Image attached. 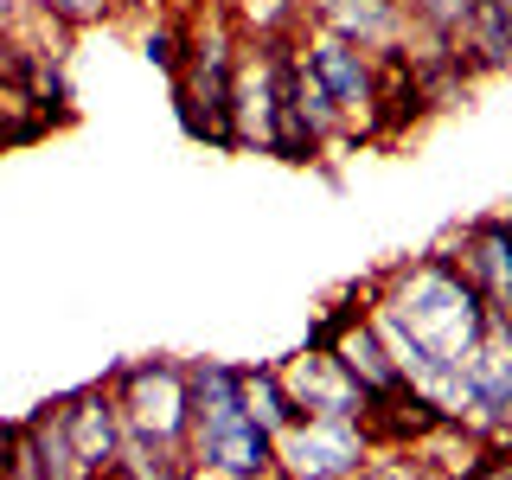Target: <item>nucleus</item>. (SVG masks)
<instances>
[{
	"label": "nucleus",
	"mask_w": 512,
	"mask_h": 480,
	"mask_svg": "<svg viewBox=\"0 0 512 480\" xmlns=\"http://www.w3.org/2000/svg\"><path fill=\"white\" fill-rule=\"evenodd\" d=\"M365 314H372L384 352H391L397 378L429 404V391L461 372V359L474 352L480 327H487V301L474 295V282L448 263L442 250L384 263L359 282Z\"/></svg>",
	"instance_id": "1"
},
{
	"label": "nucleus",
	"mask_w": 512,
	"mask_h": 480,
	"mask_svg": "<svg viewBox=\"0 0 512 480\" xmlns=\"http://www.w3.org/2000/svg\"><path fill=\"white\" fill-rule=\"evenodd\" d=\"M186 26V52L173 84V109H180L186 135L205 148H231V77H237V52H244V26H237L231 0H205V7L180 13Z\"/></svg>",
	"instance_id": "2"
},
{
	"label": "nucleus",
	"mask_w": 512,
	"mask_h": 480,
	"mask_svg": "<svg viewBox=\"0 0 512 480\" xmlns=\"http://www.w3.org/2000/svg\"><path fill=\"white\" fill-rule=\"evenodd\" d=\"M295 64L314 77L320 90H327V103L340 109L346 141H378V58L372 52H359V45L340 39V32L301 20V32H295Z\"/></svg>",
	"instance_id": "3"
},
{
	"label": "nucleus",
	"mask_w": 512,
	"mask_h": 480,
	"mask_svg": "<svg viewBox=\"0 0 512 480\" xmlns=\"http://www.w3.org/2000/svg\"><path fill=\"white\" fill-rule=\"evenodd\" d=\"M116 391L122 429L148 442H173L186 448L192 436V397H186V359H128L103 378Z\"/></svg>",
	"instance_id": "4"
},
{
	"label": "nucleus",
	"mask_w": 512,
	"mask_h": 480,
	"mask_svg": "<svg viewBox=\"0 0 512 480\" xmlns=\"http://www.w3.org/2000/svg\"><path fill=\"white\" fill-rule=\"evenodd\" d=\"M455 423L474 429L480 442H506L512 436V314H487L474 352L461 359Z\"/></svg>",
	"instance_id": "5"
},
{
	"label": "nucleus",
	"mask_w": 512,
	"mask_h": 480,
	"mask_svg": "<svg viewBox=\"0 0 512 480\" xmlns=\"http://www.w3.org/2000/svg\"><path fill=\"white\" fill-rule=\"evenodd\" d=\"M372 448V429L352 416H295L276 436V480H352Z\"/></svg>",
	"instance_id": "6"
},
{
	"label": "nucleus",
	"mask_w": 512,
	"mask_h": 480,
	"mask_svg": "<svg viewBox=\"0 0 512 480\" xmlns=\"http://www.w3.org/2000/svg\"><path fill=\"white\" fill-rule=\"evenodd\" d=\"M442 256L474 282L487 314H512V212H480L442 244Z\"/></svg>",
	"instance_id": "7"
},
{
	"label": "nucleus",
	"mask_w": 512,
	"mask_h": 480,
	"mask_svg": "<svg viewBox=\"0 0 512 480\" xmlns=\"http://www.w3.org/2000/svg\"><path fill=\"white\" fill-rule=\"evenodd\" d=\"M52 416H58V429H64V442L77 448V461L103 480V474H116V455H122V410H116V391H109L103 378L96 384H77V391H64L52 397Z\"/></svg>",
	"instance_id": "8"
},
{
	"label": "nucleus",
	"mask_w": 512,
	"mask_h": 480,
	"mask_svg": "<svg viewBox=\"0 0 512 480\" xmlns=\"http://www.w3.org/2000/svg\"><path fill=\"white\" fill-rule=\"evenodd\" d=\"M276 372H282L288 404H295L301 416H352V423H365V410H372V397H365L359 384H352L340 365H333V352L301 346L295 359L276 365Z\"/></svg>",
	"instance_id": "9"
},
{
	"label": "nucleus",
	"mask_w": 512,
	"mask_h": 480,
	"mask_svg": "<svg viewBox=\"0 0 512 480\" xmlns=\"http://www.w3.org/2000/svg\"><path fill=\"white\" fill-rule=\"evenodd\" d=\"M308 20L340 32V39H352L359 52H404L410 45V13L404 0H308Z\"/></svg>",
	"instance_id": "10"
},
{
	"label": "nucleus",
	"mask_w": 512,
	"mask_h": 480,
	"mask_svg": "<svg viewBox=\"0 0 512 480\" xmlns=\"http://www.w3.org/2000/svg\"><path fill=\"white\" fill-rule=\"evenodd\" d=\"M244 416H250L256 429H269V436H282V429L301 416L295 404H288L276 365H244Z\"/></svg>",
	"instance_id": "11"
},
{
	"label": "nucleus",
	"mask_w": 512,
	"mask_h": 480,
	"mask_svg": "<svg viewBox=\"0 0 512 480\" xmlns=\"http://www.w3.org/2000/svg\"><path fill=\"white\" fill-rule=\"evenodd\" d=\"M26 436H32V448H39V468H45V480H96L84 461H77V448L64 442V429H58V416H52V404H39L26 416Z\"/></svg>",
	"instance_id": "12"
},
{
	"label": "nucleus",
	"mask_w": 512,
	"mask_h": 480,
	"mask_svg": "<svg viewBox=\"0 0 512 480\" xmlns=\"http://www.w3.org/2000/svg\"><path fill=\"white\" fill-rule=\"evenodd\" d=\"M474 7H480V0H404L410 32H416V39H436V45H455L461 32H468Z\"/></svg>",
	"instance_id": "13"
},
{
	"label": "nucleus",
	"mask_w": 512,
	"mask_h": 480,
	"mask_svg": "<svg viewBox=\"0 0 512 480\" xmlns=\"http://www.w3.org/2000/svg\"><path fill=\"white\" fill-rule=\"evenodd\" d=\"M352 480H442V474L429 468L410 442H397V448H372V455H365V468L352 474Z\"/></svg>",
	"instance_id": "14"
},
{
	"label": "nucleus",
	"mask_w": 512,
	"mask_h": 480,
	"mask_svg": "<svg viewBox=\"0 0 512 480\" xmlns=\"http://www.w3.org/2000/svg\"><path fill=\"white\" fill-rule=\"evenodd\" d=\"M180 52H186V26H180V13H160V20L141 32V58L160 64V77H173V71H180Z\"/></svg>",
	"instance_id": "15"
},
{
	"label": "nucleus",
	"mask_w": 512,
	"mask_h": 480,
	"mask_svg": "<svg viewBox=\"0 0 512 480\" xmlns=\"http://www.w3.org/2000/svg\"><path fill=\"white\" fill-rule=\"evenodd\" d=\"M45 13L64 26V32H84V26H96V20H109L116 13V0H39Z\"/></svg>",
	"instance_id": "16"
},
{
	"label": "nucleus",
	"mask_w": 512,
	"mask_h": 480,
	"mask_svg": "<svg viewBox=\"0 0 512 480\" xmlns=\"http://www.w3.org/2000/svg\"><path fill=\"white\" fill-rule=\"evenodd\" d=\"M192 7H205V0H173V13H192Z\"/></svg>",
	"instance_id": "17"
},
{
	"label": "nucleus",
	"mask_w": 512,
	"mask_h": 480,
	"mask_svg": "<svg viewBox=\"0 0 512 480\" xmlns=\"http://www.w3.org/2000/svg\"><path fill=\"white\" fill-rule=\"evenodd\" d=\"M500 7H506V20H512V0H500Z\"/></svg>",
	"instance_id": "18"
},
{
	"label": "nucleus",
	"mask_w": 512,
	"mask_h": 480,
	"mask_svg": "<svg viewBox=\"0 0 512 480\" xmlns=\"http://www.w3.org/2000/svg\"><path fill=\"white\" fill-rule=\"evenodd\" d=\"M506 448H512V436H506Z\"/></svg>",
	"instance_id": "19"
},
{
	"label": "nucleus",
	"mask_w": 512,
	"mask_h": 480,
	"mask_svg": "<svg viewBox=\"0 0 512 480\" xmlns=\"http://www.w3.org/2000/svg\"><path fill=\"white\" fill-rule=\"evenodd\" d=\"M506 212H512V205H506Z\"/></svg>",
	"instance_id": "20"
}]
</instances>
